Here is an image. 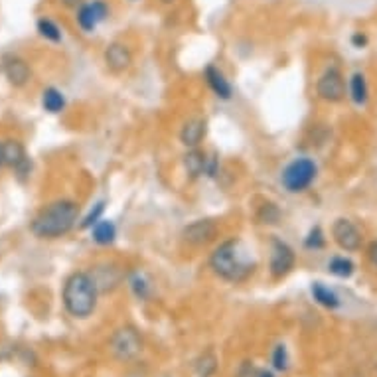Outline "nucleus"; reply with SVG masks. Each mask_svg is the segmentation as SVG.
<instances>
[{"instance_id": "33", "label": "nucleus", "mask_w": 377, "mask_h": 377, "mask_svg": "<svg viewBox=\"0 0 377 377\" xmlns=\"http://www.w3.org/2000/svg\"><path fill=\"white\" fill-rule=\"evenodd\" d=\"M84 2L85 0H62V4L63 6H67V8H79Z\"/></svg>"}, {"instance_id": "28", "label": "nucleus", "mask_w": 377, "mask_h": 377, "mask_svg": "<svg viewBox=\"0 0 377 377\" xmlns=\"http://www.w3.org/2000/svg\"><path fill=\"white\" fill-rule=\"evenodd\" d=\"M324 243H326L324 233H322V230L316 225V227L310 230L308 237L304 239V247H306V249H315L316 251V249H322V247H324Z\"/></svg>"}, {"instance_id": "9", "label": "nucleus", "mask_w": 377, "mask_h": 377, "mask_svg": "<svg viewBox=\"0 0 377 377\" xmlns=\"http://www.w3.org/2000/svg\"><path fill=\"white\" fill-rule=\"evenodd\" d=\"M294 263H296V255H294L293 247L281 239H272L271 261H269V272H271L272 279H277V281L284 279L294 269Z\"/></svg>"}, {"instance_id": "22", "label": "nucleus", "mask_w": 377, "mask_h": 377, "mask_svg": "<svg viewBox=\"0 0 377 377\" xmlns=\"http://www.w3.org/2000/svg\"><path fill=\"white\" fill-rule=\"evenodd\" d=\"M128 286H131V291L138 300H147L152 294V286H150L148 279L143 272H133L131 279H128Z\"/></svg>"}, {"instance_id": "11", "label": "nucleus", "mask_w": 377, "mask_h": 377, "mask_svg": "<svg viewBox=\"0 0 377 377\" xmlns=\"http://www.w3.org/2000/svg\"><path fill=\"white\" fill-rule=\"evenodd\" d=\"M103 60H105V65L109 67V72L123 74L133 63V52H131V48L126 44L111 42L105 48V52H103Z\"/></svg>"}, {"instance_id": "27", "label": "nucleus", "mask_w": 377, "mask_h": 377, "mask_svg": "<svg viewBox=\"0 0 377 377\" xmlns=\"http://www.w3.org/2000/svg\"><path fill=\"white\" fill-rule=\"evenodd\" d=\"M237 377H275V373L267 367H257L253 362H243L237 369Z\"/></svg>"}, {"instance_id": "25", "label": "nucleus", "mask_w": 377, "mask_h": 377, "mask_svg": "<svg viewBox=\"0 0 377 377\" xmlns=\"http://www.w3.org/2000/svg\"><path fill=\"white\" fill-rule=\"evenodd\" d=\"M257 221L263 225H277L281 221V210L277 204L272 201H265L259 211H257Z\"/></svg>"}, {"instance_id": "32", "label": "nucleus", "mask_w": 377, "mask_h": 377, "mask_svg": "<svg viewBox=\"0 0 377 377\" xmlns=\"http://www.w3.org/2000/svg\"><path fill=\"white\" fill-rule=\"evenodd\" d=\"M367 259H369V263L377 269V239L369 243V247H367Z\"/></svg>"}, {"instance_id": "24", "label": "nucleus", "mask_w": 377, "mask_h": 377, "mask_svg": "<svg viewBox=\"0 0 377 377\" xmlns=\"http://www.w3.org/2000/svg\"><path fill=\"white\" fill-rule=\"evenodd\" d=\"M194 369H196L198 377H211L218 371V357L213 356L211 352H206L196 359Z\"/></svg>"}, {"instance_id": "35", "label": "nucleus", "mask_w": 377, "mask_h": 377, "mask_svg": "<svg viewBox=\"0 0 377 377\" xmlns=\"http://www.w3.org/2000/svg\"><path fill=\"white\" fill-rule=\"evenodd\" d=\"M162 2H166V4H168V2H172V0H162Z\"/></svg>"}, {"instance_id": "1", "label": "nucleus", "mask_w": 377, "mask_h": 377, "mask_svg": "<svg viewBox=\"0 0 377 377\" xmlns=\"http://www.w3.org/2000/svg\"><path fill=\"white\" fill-rule=\"evenodd\" d=\"M211 271L216 272L220 279L227 283H243L247 281L255 271V261L251 259V253L245 247L242 239H227L210 257Z\"/></svg>"}, {"instance_id": "19", "label": "nucleus", "mask_w": 377, "mask_h": 377, "mask_svg": "<svg viewBox=\"0 0 377 377\" xmlns=\"http://www.w3.org/2000/svg\"><path fill=\"white\" fill-rule=\"evenodd\" d=\"M117 237V227L113 221L109 220H99L91 227V239L97 245H111L115 242Z\"/></svg>"}, {"instance_id": "13", "label": "nucleus", "mask_w": 377, "mask_h": 377, "mask_svg": "<svg viewBox=\"0 0 377 377\" xmlns=\"http://www.w3.org/2000/svg\"><path fill=\"white\" fill-rule=\"evenodd\" d=\"M204 77H206V84L210 85V89L216 93V97H220L223 101H230L233 97V87H231L230 79L225 77V74L221 72L218 65L210 63L206 70H204Z\"/></svg>"}, {"instance_id": "31", "label": "nucleus", "mask_w": 377, "mask_h": 377, "mask_svg": "<svg viewBox=\"0 0 377 377\" xmlns=\"http://www.w3.org/2000/svg\"><path fill=\"white\" fill-rule=\"evenodd\" d=\"M352 46H354V48H357V50L366 48V46H367V36H366V34H362V32H356V34L352 36Z\"/></svg>"}, {"instance_id": "21", "label": "nucleus", "mask_w": 377, "mask_h": 377, "mask_svg": "<svg viewBox=\"0 0 377 377\" xmlns=\"http://www.w3.org/2000/svg\"><path fill=\"white\" fill-rule=\"evenodd\" d=\"M328 271L332 272L334 277H340V279H350L356 271V263L352 261L350 257H332L328 261Z\"/></svg>"}, {"instance_id": "34", "label": "nucleus", "mask_w": 377, "mask_h": 377, "mask_svg": "<svg viewBox=\"0 0 377 377\" xmlns=\"http://www.w3.org/2000/svg\"><path fill=\"white\" fill-rule=\"evenodd\" d=\"M6 166V160H4V143L0 140V170Z\"/></svg>"}, {"instance_id": "17", "label": "nucleus", "mask_w": 377, "mask_h": 377, "mask_svg": "<svg viewBox=\"0 0 377 377\" xmlns=\"http://www.w3.org/2000/svg\"><path fill=\"white\" fill-rule=\"evenodd\" d=\"M348 95H350V99H352L357 107L367 105V101H369V87H367L366 75L362 74V72H356V74L350 77Z\"/></svg>"}, {"instance_id": "10", "label": "nucleus", "mask_w": 377, "mask_h": 377, "mask_svg": "<svg viewBox=\"0 0 377 377\" xmlns=\"http://www.w3.org/2000/svg\"><path fill=\"white\" fill-rule=\"evenodd\" d=\"M218 237V225L211 220H198L182 231V239L192 247H204Z\"/></svg>"}, {"instance_id": "14", "label": "nucleus", "mask_w": 377, "mask_h": 377, "mask_svg": "<svg viewBox=\"0 0 377 377\" xmlns=\"http://www.w3.org/2000/svg\"><path fill=\"white\" fill-rule=\"evenodd\" d=\"M206 133H208L206 119H199V117L188 119V121L182 125V131H180V143L186 148H198L199 143L204 140Z\"/></svg>"}, {"instance_id": "36", "label": "nucleus", "mask_w": 377, "mask_h": 377, "mask_svg": "<svg viewBox=\"0 0 377 377\" xmlns=\"http://www.w3.org/2000/svg\"><path fill=\"white\" fill-rule=\"evenodd\" d=\"M131 2H136V0H131Z\"/></svg>"}, {"instance_id": "16", "label": "nucleus", "mask_w": 377, "mask_h": 377, "mask_svg": "<svg viewBox=\"0 0 377 377\" xmlns=\"http://www.w3.org/2000/svg\"><path fill=\"white\" fill-rule=\"evenodd\" d=\"M206 164H208V154L201 152L199 148H190L188 152L184 154V168H186V172L192 180L206 174Z\"/></svg>"}, {"instance_id": "18", "label": "nucleus", "mask_w": 377, "mask_h": 377, "mask_svg": "<svg viewBox=\"0 0 377 377\" xmlns=\"http://www.w3.org/2000/svg\"><path fill=\"white\" fill-rule=\"evenodd\" d=\"M310 293H312V298H315L316 303L320 304V306H324L328 310H336V308H340V296L332 291V289H328L326 284L322 283H312L310 286Z\"/></svg>"}, {"instance_id": "3", "label": "nucleus", "mask_w": 377, "mask_h": 377, "mask_svg": "<svg viewBox=\"0 0 377 377\" xmlns=\"http://www.w3.org/2000/svg\"><path fill=\"white\" fill-rule=\"evenodd\" d=\"M99 289L89 272H74L63 284L62 300L65 310L74 318H89L97 308Z\"/></svg>"}, {"instance_id": "12", "label": "nucleus", "mask_w": 377, "mask_h": 377, "mask_svg": "<svg viewBox=\"0 0 377 377\" xmlns=\"http://www.w3.org/2000/svg\"><path fill=\"white\" fill-rule=\"evenodd\" d=\"M93 277L95 284L99 289V293H111L115 291L117 286L123 281V271L117 267L115 263H103V265H97L93 272H89Z\"/></svg>"}, {"instance_id": "30", "label": "nucleus", "mask_w": 377, "mask_h": 377, "mask_svg": "<svg viewBox=\"0 0 377 377\" xmlns=\"http://www.w3.org/2000/svg\"><path fill=\"white\" fill-rule=\"evenodd\" d=\"M218 157L216 154H211L210 158H208V164H206V176H210V178H216L218 176Z\"/></svg>"}, {"instance_id": "8", "label": "nucleus", "mask_w": 377, "mask_h": 377, "mask_svg": "<svg viewBox=\"0 0 377 377\" xmlns=\"http://www.w3.org/2000/svg\"><path fill=\"white\" fill-rule=\"evenodd\" d=\"M332 239L334 243L346 253H356L362 249V231L356 223L348 218H338L332 225Z\"/></svg>"}, {"instance_id": "29", "label": "nucleus", "mask_w": 377, "mask_h": 377, "mask_svg": "<svg viewBox=\"0 0 377 377\" xmlns=\"http://www.w3.org/2000/svg\"><path fill=\"white\" fill-rule=\"evenodd\" d=\"M103 210H105V201H97L93 210L89 211V213L84 218V221H81V227H84V230H87V227H93L95 223L99 221V218H101Z\"/></svg>"}, {"instance_id": "26", "label": "nucleus", "mask_w": 377, "mask_h": 377, "mask_svg": "<svg viewBox=\"0 0 377 377\" xmlns=\"http://www.w3.org/2000/svg\"><path fill=\"white\" fill-rule=\"evenodd\" d=\"M271 364L277 371H286L291 366V357H289V350L284 344H277L272 348L271 354Z\"/></svg>"}, {"instance_id": "15", "label": "nucleus", "mask_w": 377, "mask_h": 377, "mask_svg": "<svg viewBox=\"0 0 377 377\" xmlns=\"http://www.w3.org/2000/svg\"><path fill=\"white\" fill-rule=\"evenodd\" d=\"M4 75H6V79L11 81V85L14 87H22V85L28 84V79H30V65L24 62L22 58L18 55H6L4 58Z\"/></svg>"}, {"instance_id": "20", "label": "nucleus", "mask_w": 377, "mask_h": 377, "mask_svg": "<svg viewBox=\"0 0 377 377\" xmlns=\"http://www.w3.org/2000/svg\"><path fill=\"white\" fill-rule=\"evenodd\" d=\"M42 107L44 111L52 113V115H58L65 109V95L55 89V87H48L42 93Z\"/></svg>"}, {"instance_id": "23", "label": "nucleus", "mask_w": 377, "mask_h": 377, "mask_svg": "<svg viewBox=\"0 0 377 377\" xmlns=\"http://www.w3.org/2000/svg\"><path fill=\"white\" fill-rule=\"evenodd\" d=\"M36 28H38V34H40L42 38H46L48 42H53V44L62 42L63 34H62V30H60V26H58L53 20H50V18H46V16L40 18L38 24H36Z\"/></svg>"}, {"instance_id": "5", "label": "nucleus", "mask_w": 377, "mask_h": 377, "mask_svg": "<svg viewBox=\"0 0 377 377\" xmlns=\"http://www.w3.org/2000/svg\"><path fill=\"white\" fill-rule=\"evenodd\" d=\"M316 95L326 103H340L348 95L346 79L338 67H330L316 81Z\"/></svg>"}, {"instance_id": "4", "label": "nucleus", "mask_w": 377, "mask_h": 377, "mask_svg": "<svg viewBox=\"0 0 377 377\" xmlns=\"http://www.w3.org/2000/svg\"><path fill=\"white\" fill-rule=\"evenodd\" d=\"M316 174H318V166L315 164V160H310V158H294L293 162L286 164V168L283 170L281 182H283L286 192L300 194V192L312 186Z\"/></svg>"}, {"instance_id": "6", "label": "nucleus", "mask_w": 377, "mask_h": 377, "mask_svg": "<svg viewBox=\"0 0 377 377\" xmlns=\"http://www.w3.org/2000/svg\"><path fill=\"white\" fill-rule=\"evenodd\" d=\"M111 354L119 359V362H131L135 359L140 350H143V340L136 332L135 328L126 326V328H121L117 330L113 338H111Z\"/></svg>"}, {"instance_id": "7", "label": "nucleus", "mask_w": 377, "mask_h": 377, "mask_svg": "<svg viewBox=\"0 0 377 377\" xmlns=\"http://www.w3.org/2000/svg\"><path fill=\"white\" fill-rule=\"evenodd\" d=\"M111 16V8L107 4V0H85L84 4L77 8V26L84 32H95L99 28V24H103Z\"/></svg>"}, {"instance_id": "2", "label": "nucleus", "mask_w": 377, "mask_h": 377, "mask_svg": "<svg viewBox=\"0 0 377 377\" xmlns=\"http://www.w3.org/2000/svg\"><path fill=\"white\" fill-rule=\"evenodd\" d=\"M77 216H79V206L75 201L58 199L34 218L32 233L40 239H58L67 231H72Z\"/></svg>"}]
</instances>
